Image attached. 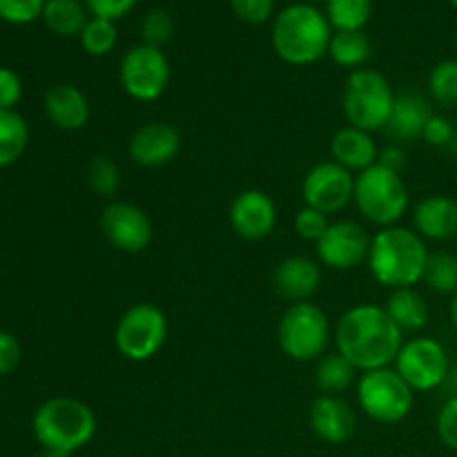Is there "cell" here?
Wrapping results in <instances>:
<instances>
[{"label": "cell", "instance_id": "ab89813d", "mask_svg": "<svg viewBox=\"0 0 457 457\" xmlns=\"http://www.w3.org/2000/svg\"><path fill=\"white\" fill-rule=\"evenodd\" d=\"M453 132L455 128L449 119H445V116L440 114H433L431 119H428L427 128H424L422 138L433 147H449Z\"/></svg>", "mask_w": 457, "mask_h": 457}, {"label": "cell", "instance_id": "277c9868", "mask_svg": "<svg viewBox=\"0 0 457 457\" xmlns=\"http://www.w3.org/2000/svg\"><path fill=\"white\" fill-rule=\"evenodd\" d=\"M31 431L43 449L71 455L96 436V415L76 397H49L36 409Z\"/></svg>", "mask_w": 457, "mask_h": 457}, {"label": "cell", "instance_id": "3957f363", "mask_svg": "<svg viewBox=\"0 0 457 457\" xmlns=\"http://www.w3.org/2000/svg\"><path fill=\"white\" fill-rule=\"evenodd\" d=\"M428 250L422 237L402 226L379 228L370 241L369 268L386 288H413L424 279Z\"/></svg>", "mask_w": 457, "mask_h": 457}, {"label": "cell", "instance_id": "e575fe53", "mask_svg": "<svg viewBox=\"0 0 457 457\" xmlns=\"http://www.w3.org/2000/svg\"><path fill=\"white\" fill-rule=\"evenodd\" d=\"M328 226V214L320 212V210L315 208H308V205H303V208L295 214V232H297L302 239L312 241V244H317V241L324 237Z\"/></svg>", "mask_w": 457, "mask_h": 457}, {"label": "cell", "instance_id": "7402d4cb", "mask_svg": "<svg viewBox=\"0 0 457 457\" xmlns=\"http://www.w3.org/2000/svg\"><path fill=\"white\" fill-rule=\"evenodd\" d=\"M431 116V105L422 94L402 92L397 94L391 119H388L384 132L395 141H415V138H422L424 128H427Z\"/></svg>", "mask_w": 457, "mask_h": 457}, {"label": "cell", "instance_id": "2e32d148", "mask_svg": "<svg viewBox=\"0 0 457 457\" xmlns=\"http://www.w3.org/2000/svg\"><path fill=\"white\" fill-rule=\"evenodd\" d=\"M181 150V132L172 123L152 120L141 125L129 138V159L143 168L168 165Z\"/></svg>", "mask_w": 457, "mask_h": 457}, {"label": "cell", "instance_id": "ffe728a7", "mask_svg": "<svg viewBox=\"0 0 457 457\" xmlns=\"http://www.w3.org/2000/svg\"><path fill=\"white\" fill-rule=\"evenodd\" d=\"M413 226L422 239L449 241L457 237V201L433 195L420 201L413 210Z\"/></svg>", "mask_w": 457, "mask_h": 457}, {"label": "cell", "instance_id": "8992f818", "mask_svg": "<svg viewBox=\"0 0 457 457\" xmlns=\"http://www.w3.org/2000/svg\"><path fill=\"white\" fill-rule=\"evenodd\" d=\"M353 201L361 217L373 226H397V221L409 210V187L400 172L375 163L355 177Z\"/></svg>", "mask_w": 457, "mask_h": 457}, {"label": "cell", "instance_id": "44dd1931", "mask_svg": "<svg viewBox=\"0 0 457 457\" xmlns=\"http://www.w3.org/2000/svg\"><path fill=\"white\" fill-rule=\"evenodd\" d=\"M330 156L342 168L360 174L364 170H369L370 165L378 163L379 150L378 143L373 141V134L366 132V129L346 125L330 141Z\"/></svg>", "mask_w": 457, "mask_h": 457}, {"label": "cell", "instance_id": "d6986e66", "mask_svg": "<svg viewBox=\"0 0 457 457\" xmlns=\"http://www.w3.org/2000/svg\"><path fill=\"white\" fill-rule=\"evenodd\" d=\"M45 114H47L49 123L65 132H76V129L85 128L89 120V101L76 85L61 83L54 85L45 94Z\"/></svg>", "mask_w": 457, "mask_h": 457}, {"label": "cell", "instance_id": "d6a6232c", "mask_svg": "<svg viewBox=\"0 0 457 457\" xmlns=\"http://www.w3.org/2000/svg\"><path fill=\"white\" fill-rule=\"evenodd\" d=\"M174 29H177V22H174L172 13L168 9H150L141 21V38L143 43L152 45V47L163 49V45L172 40Z\"/></svg>", "mask_w": 457, "mask_h": 457}, {"label": "cell", "instance_id": "d4e9b609", "mask_svg": "<svg viewBox=\"0 0 457 457\" xmlns=\"http://www.w3.org/2000/svg\"><path fill=\"white\" fill-rule=\"evenodd\" d=\"M360 370L342 355V353H328L317 360L315 384L321 395H339L355 384Z\"/></svg>", "mask_w": 457, "mask_h": 457}, {"label": "cell", "instance_id": "9c48e42d", "mask_svg": "<svg viewBox=\"0 0 457 457\" xmlns=\"http://www.w3.org/2000/svg\"><path fill=\"white\" fill-rule=\"evenodd\" d=\"M168 339V320L154 303H134L120 315L114 328V346L125 360L147 361Z\"/></svg>", "mask_w": 457, "mask_h": 457}, {"label": "cell", "instance_id": "7c38bea8", "mask_svg": "<svg viewBox=\"0 0 457 457\" xmlns=\"http://www.w3.org/2000/svg\"><path fill=\"white\" fill-rule=\"evenodd\" d=\"M353 195H355V174L335 163L333 159L317 163L303 177V204L324 214H333L346 208L353 201Z\"/></svg>", "mask_w": 457, "mask_h": 457}, {"label": "cell", "instance_id": "bcb514c9", "mask_svg": "<svg viewBox=\"0 0 457 457\" xmlns=\"http://www.w3.org/2000/svg\"><path fill=\"white\" fill-rule=\"evenodd\" d=\"M449 150L457 156V128H455V132H453V138H451V143H449Z\"/></svg>", "mask_w": 457, "mask_h": 457}, {"label": "cell", "instance_id": "6da1fadb", "mask_svg": "<svg viewBox=\"0 0 457 457\" xmlns=\"http://www.w3.org/2000/svg\"><path fill=\"white\" fill-rule=\"evenodd\" d=\"M335 344L337 353H342L360 373H366L395 364L404 333L393 324L384 306L357 303L339 317Z\"/></svg>", "mask_w": 457, "mask_h": 457}, {"label": "cell", "instance_id": "9a60e30c", "mask_svg": "<svg viewBox=\"0 0 457 457\" xmlns=\"http://www.w3.org/2000/svg\"><path fill=\"white\" fill-rule=\"evenodd\" d=\"M230 226L241 239L262 241L272 235L277 226V205L268 192L250 187L239 192L230 204Z\"/></svg>", "mask_w": 457, "mask_h": 457}, {"label": "cell", "instance_id": "4fadbf2b", "mask_svg": "<svg viewBox=\"0 0 457 457\" xmlns=\"http://www.w3.org/2000/svg\"><path fill=\"white\" fill-rule=\"evenodd\" d=\"M103 237L112 248L128 254H138L152 244V221L147 212L128 201H114L107 205L98 219Z\"/></svg>", "mask_w": 457, "mask_h": 457}, {"label": "cell", "instance_id": "f1b7e54d", "mask_svg": "<svg viewBox=\"0 0 457 457\" xmlns=\"http://www.w3.org/2000/svg\"><path fill=\"white\" fill-rule=\"evenodd\" d=\"M431 290L440 295H455L457 293V257L446 253V250H437V253H428L427 268H424V279Z\"/></svg>", "mask_w": 457, "mask_h": 457}, {"label": "cell", "instance_id": "e0dca14e", "mask_svg": "<svg viewBox=\"0 0 457 457\" xmlns=\"http://www.w3.org/2000/svg\"><path fill=\"white\" fill-rule=\"evenodd\" d=\"M311 427L320 440L344 445L355 436V411L339 395H320L311 406Z\"/></svg>", "mask_w": 457, "mask_h": 457}, {"label": "cell", "instance_id": "83f0119b", "mask_svg": "<svg viewBox=\"0 0 457 457\" xmlns=\"http://www.w3.org/2000/svg\"><path fill=\"white\" fill-rule=\"evenodd\" d=\"M324 13L333 31H364L373 16V0H326Z\"/></svg>", "mask_w": 457, "mask_h": 457}, {"label": "cell", "instance_id": "603a6c76", "mask_svg": "<svg viewBox=\"0 0 457 457\" xmlns=\"http://www.w3.org/2000/svg\"><path fill=\"white\" fill-rule=\"evenodd\" d=\"M384 311L393 320V324L402 330V333H418L427 326L428 321V306L427 299L418 293L415 288H397L391 290Z\"/></svg>", "mask_w": 457, "mask_h": 457}, {"label": "cell", "instance_id": "5bb4252c", "mask_svg": "<svg viewBox=\"0 0 457 457\" xmlns=\"http://www.w3.org/2000/svg\"><path fill=\"white\" fill-rule=\"evenodd\" d=\"M373 237L355 221H335L315 244L317 257L333 270H351L369 262Z\"/></svg>", "mask_w": 457, "mask_h": 457}, {"label": "cell", "instance_id": "8fae6325", "mask_svg": "<svg viewBox=\"0 0 457 457\" xmlns=\"http://www.w3.org/2000/svg\"><path fill=\"white\" fill-rule=\"evenodd\" d=\"M393 369L413 391H433L440 388L449 375V353L437 339L413 337L402 344Z\"/></svg>", "mask_w": 457, "mask_h": 457}, {"label": "cell", "instance_id": "4316f807", "mask_svg": "<svg viewBox=\"0 0 457 457\" xmlns=\"http://www.w3.org/2000/svg\"><path fill=\"white\" fill-rule=\"evenodd\" d=\"M370 40L364 31H333V38L328 45V56L339 67L348 70H360L370 58Z\"/></svg>", "mask_w": 457, "mask_h": 457}, {"label": "cell", "instance_id": "1f68e13d", "mask_svg": "<svg viewBox=\"0 0 457 457\" xmlns=\"http://www.w3.org/2000/svg\"><path fill=\"white\" fill-rule=\"evenodd\" d=\"M87 183L96 195L116 196L120 190V170L110 156L96 154L87 165Z\"/></svg>", "mask_w": 457, "mask_h": 457}, {"label": "cell", "instance_id": "ac0fdd59", "mask_svg": "<svg viewBox=\"0 0 457 457\" xmlns=\"http://www.w3.org/2000/svg\"><path fill=\"white\" fill-rule=\"evenodd\" d=\"M272 286L277 295L288 302H311V297L321 286L320 263L302 254L281 259L272 272Z\"/></svg>", "mask_w": 457, "mask_h": 457}, {"label": "cell", "instance_id": "ba28073f", "mask_svg": "<svg viewBox=\"0 0 457 457\" xmlns=\"http://www.w3.org/2000/svg\"><path fill=\"white\" fill-rule=\"evenodd\" d=\"M415 391L393 366L366 370L357 379V402L370 420L397 424L413 409Z\"/></svg>", "mask_w": 457, "mask_h": 457}, {"label": "cell", "instance_id": "52a82bcc", "mask_svg": "<svg viewBox=\"0 0 457 457\" xmlns=\"http://www.w3.org/2000/svg\"><path fill=\"white\" fill-rule=\"evenodd\" d=\"M277 342L295 361H317L330 342L328 315L312 302L290 303L277 326Z\"/></svg>", "mask_w": 457, "mask_h": 457}, {"label": "cell", "instance_id": "7dc6e473", "mask_svg": "<svg viewBox=\"0 0 457 457\" xmlns=\"http://www.w3.org/2000/svg\"><path fill=\"white\" fill-rule=\"evenodd\" d=\"M449 3H451V4H453V7L457 9V0H449Z\"/></svg>", "mask_w": 457, "mask_h": 457}, {"label": "cell", "instance_id": "836d02e7", "mask_svg": "<svg viewBox=\"0 0 457 457\" xmlns=\"http://www.w3.org/2000/svg\"><path fill=\"white\" fill-rule=\"evenodd\" d=\"M47 0H0V18L12 25H27L43 16Z\"/></svg>", "mask_w": 457, "mask_h": 457}, {"label": "cell", "instance_id": "f35d334b", "mask_svg": "<svg viewBox=\"0 0 457 457\" xmlns=\"http://www.w3.org/2000/svg\"><path fill=\"white\" fill-rule=\"evenodd\" d=\"M22 98V80L9 67H0V110H16Z\"/></svg>", "mask_w": 457, "mask_h": 457}, {"label": "cell", "instance_id": "d590c367", "mask_svg": "<svg viewBox=\"0 0 457 457\" xmlns=\"http://www.w3.org/2000/svg\"><path fill=\"white\" fill-rule=\"evenodd\" d=\"M230 7L245 25H263L275 13V0H230Z\"/></svg>", "mask_w": 457, "mask_h": 457}, {"label": "cell", "instance_id": "30bf717a", "mask_svg": "<svg viewBox=\"0 0 457 457\" xmlns=\"http://www.w3.org/2000/svg\"><path fill=\"white\" fill-rule=\"evenodd\" d=\"M120 87L134 101H156L172 79V67L163 49L138 43L125 52L119 70Z\"/></svg>", "mask_w": 457, "mask_h": 457}, {"label": "cell", "instance_id": "5b68a950", "mask_svg": "<svg viewBox=\"0 0 457 457\" xmlns=\"http://www.w3.org/2000/svg\"><path fill=\"white\" fill-rule=\"evenodd\" d=\"M395 98L397 94L393 92L391 83L382 71L373 67H360V70H353L344 83V116L348 125L373 134L386 128Z\"/></svg>", "mask_w": 457, "mask_h": 457}, {"label": "cell", "instance_id": "b9f144b4", "mask_svg": "<svg viewBox=\"0 0 457 457\" xmlns=\"http://www.w3.org/2000/svg\"><path fill=\"white\" fill-rule=\"evenodd\" d=\"M378 163L386 165V168L395 170V172L402 174V168H404V152H402L397 145L384 147V150H379Z\"/></svg>", "mask_w": 457, "mask_h": 457}, {"label": "cell", "instance_id": "cb8c5ba5", "mask_svg": "<svg viewBox=\"0 0 457 457\" xmlns=\"http://www.w3.org/2000/svg\"><path fill=\"white\" fill-rule=\"evenodd\" d=\"M40 18L52 34L71 38L85 29L89 12L83 0H47Z\"/></svg>", "mask_w": 457, "mask_h": 457}, {"label": "cell", "instance_id": "60d3db41", "mask_svg": "<svg viewBox=\"0 0 457 457\" xmlns=\"http://www.w3.org/2000/svg\"><path fill=\"white\" fill-rule=\"evenodd\" d=\"M21 344L7 330H0V378L9 375L16 370V366L21 364Z\"/></svg>", "mask_w": 457, "mask_h": 457}, {"label": "cell", "instance_id": "7bdbcfd3", "mask_svg": "<svg viewBox=\"0 0 457 457\" xmlns=\"http://www.w3.org/2000/svg\"><path fill=\"white\" fill-rule=\"evenodd\" d=\"M442 386H445L446 391H449V397H455L457 395V364L451 366L449 375H446V379H445V384H442Z\"/></svg>", "mask_w": 457, "mask_h": 457}, {"label": "cell", "instance_id": "7a4b0ae2", "mask_svg": "<svg viewBox=\"0 0 457 457\" xmlns=\"http://www.w3.org/2000/svg\"><path fill=\"white\" fill-rule=\"evenodd\" d=\"M333 27L320 7L295 3L281 9L272 22V47L277 56L295 67L312 65L328 54Z\"/></svg>", "mask_w": 457, "mask_h": 457}, {"label": "cell", "instance_id": "4dcf8cb0", "mask_svg": "<svg viewBox=\"0 0 457 457\" xmlns=\"http://www.w3.org/2000/svg\"><path fill=\"white\" fill-rule=\"evenodd\" d=\"M428 94L442 110L457 107V61H442L428 74Z\"/></svg>", "mask_w": 457, "mask_h": 457}, {"label": "cell", "instance_id": "484cf974", "mask_svg": "<svg viewBox=\"0 0 457 457\" xmlns=\"http://www.w3.org/2000/svg\"><path fill=\"white\" fill-rule=\"evenodd\" d=\"M29 143V125L16 110H0V168L16 163Z\"/></svg>", "mask_w": 457, "mask_h": 457}, {"label": "cell", "instance_id": "8d00e7d4", "mask_svg": "<svg viewBox=\"0 0 457 457\" xmlns=\"http://www.w3.org/2000/svg\"><path fill=\"white\" fill-rule=\"evenodd\" d=\"M437 437L442 445L457 451V395L449 397L437 413Z\"/></svg>", "mask_w": 457, "mask_h": 457}, {"label": "cell", "instance_id": "74e56055", "mask_svg": "<svg viewBox=\"0 0 457 457\" xmlns=\"http://www.w3.org/2000/svg\"><path fill=\"white\" fill-rule=\"evenodd\" d=\"M83 3L92 16L116 22L119 18L128 16L137 7L138 0H83Z\"/></svg>", "mask_w": 457, "mask_h": 457}, {"label": "cell", "instance_id": "c3c4849f", "mask_svg": "<svg viewBox=\"0 0 457 457\" xmlns=\"http://www.w3.org/2000/svg\"><path fill=\"white\" fill-rule=\"evenodd\" d=\"M306 3H308V4H315V3H317V0H306Z\"/></svg>", "mask_w": 457, "mask_h": 457}, {"label": "cell", "instance_id": "f6af8a7d", "mask_svg": "<svg viewBox=\"0 0 457 457\" xmlns=\"http://www.w3.org/2000/svg\"><path fill=\"white\" fill-rule=\"evenodd\" d=\"M36 457H70V455L58 453V451H47V449H43V451H40V453L36 455Z\"/></svg>", "mask_w": 457, "mask_h": 457}, {"label": "cell", "instance_id": "f546056e", "mask_svg": "<svg viewBox=\"0 0 457 457\" xmlns=\"http://www.w3.org/2000/svg\"><path fill=\"white\" fill-rule=\"evenodd\" d=\"M79 40L89 56L101 58L114 52L116 43H119V29H116V22L92 16L85 29L80 31Z\"/></svg>", "mask_w": 457, "mask_h": 457}, {"label": "cell", "instance_id": "ee69618b", "mask_svg": "<svg viewBox=\"0 0 457 457\" xmlns=\"http://www.w3.org/2000/svg\"><path fill=\"white\" fill-rule=\"evenodd\" d=\"M451 320H453V326L457 330V293L453 295V302H451Z\"/></svg>", "mask_w": 457, "mask_h": 457}]
</instances>
